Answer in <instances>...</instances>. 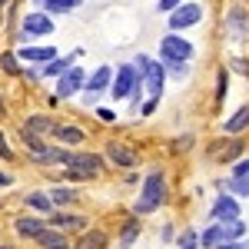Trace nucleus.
Listing matches in <instances>:
<instances>
[{"label": "nucleus", "instance_id": "obj_1", "mask_svg": "<svg viewBox=\"0 0 249 249\" xmlns=\"http://www.w3.org/2000/svg\"><path fill=\"white\" fill-rule=\"evenodd\" d=\"M163 199H166V176L160 170H153L143 179V190H140V199L133 203V213L136 216H150L163 206Z\"/></svg>", "mask_w": 249, "mask_h": 249}, {"label": "nucleus", "instance_id": "obj_2", "mask_svg": "<svg viewBox=\"0 0 249 249\" xmlns=\"http://www.w3.org/2000/svg\"><path fill=\"white\" fill-rule=\"evenodd\" d=\"M143 83H146V93H150V100L140 107V113L150 116L156 110V103H160V96H163V80H166V67L163 63H156V60H150V67H146V73H143Z\"/></svg>", "mask_w": 249, "mask_h": 249}, {"label": "nucleus", "instance_id": "obj_3", "mask_svg": "<svg viewBox=\"0 0 249 249\" xmlns=\"http://www.w3.org/2000/svg\"><path fill=\"white\" fill-rule=\"evenodd\" d=\"M103 173V156L96 153H73L70 163H67V179H93Z\"/></svg>", "mask_w": 249, "mask_h": 249}, {"label": "nucleus", "instance_id": "obj_4", "mask_svg": "<svg viewBox=\"0 0 249 249\" xmlns=\"http://www.w3.org/2000/svg\"><path fill=\"white\" fill-rule=\"evenodd\" d=\"M193 60V43L183 40L179 34H166L160 40V63H190Z\"/></svg>", "mask_w": 249, "mask_h": 249}, {"label": "nucleus", "instance_id": "obj_5", "mask_svg": "<svg viewBox=\"0 0 249 249\" xmlns=\"http://www.w3.org/2000/svg\"><path fill=\"white\" fill-rule=\"evenodd\" d=\"M140 90V73H136L133 63H123V67H116V77L110 83V93L113 100H126V96H133Z\"/></svg>", "mask_w": 249, "mask_h": 249}, {"label": "nucleus", "instance_id": "obj_6", "mask_svg": "<svg viewBox=\"0 0 249 249\" xmlns=\"http://www.w3.org/2000/svg\"><path fill=\"white\" fill-rule=\"evenodd\" d=\"M199 20H203V7L199 3H179L170 14V30H186V27L199 23Z\"/></svg>", "mask_w": 249, "mask_h": 249}, {"label": "nucleus", "instance_id": "obj_7", "mask_svg": "<svg viewBox=\"0 0 249 249\" xmlns=\"http://www.w3.org/2000/svg\"><path fill=\"white\" fill-rule=\"evenodd\" d=\"M213 223H236L239 219V203H236V196H230V193H223L216 203H213Z\"/></svg>", "mask_w": 249, "mask_h": 249}, {"label": "nucleus", "instance_id": "obj_8", "mask_svg": "<svg viewBox=\"0 0 249 249\" xmlns=\"http://www.w3.org/2000/svg\"><path fill=\"white\" fill-rule=\"evenodd\" d=\"M107 160L113 163V166H120V170H133L136 163H140V156L126 146V143H107Z\"/></svg>", "mask_w": 249, "mask_h": 249}, {"label": "nucleus", "instance_id": "obj_9", "mask_svg": "<svg viewBox=\"0 0 249 249\" xmlns=\"http://www.w3.org/2000/svg\"><path fill=\"white\" fill-rule=\"evenodd\" d=\"M83 87H87V73H83L80 67H70V70L57 80V93L63 96V100H67V96H73V93H80Z\"/></svg>", "mask_w": 249, "mask_h": 249}, {"label": "nucleus", "instance_id": "obj_10", "mask_svg": "<svg viewBox=\"0 0 249 249\" xmlns=\"http://www.w3.org/2000/svg\"><path fill=\"white\" fill-rule=\"evenodd\" d=\"M23 40L30 37H47V34H53V20L47 17V14H27V20H23Z\"/></svg>", "mask_w": 249, "mask_h": 249}, {"label": "nucleus", "instance_id": "obj_11", "mask_svg": "<svg viewBox=\"0 0 249 249\" xmlns=\"http://www.w3.org/2000/svg\"><path fill=\"white\" fill-rule=\"evenodd\" d=\"M50 230H87V216H77V213H57V216H50V223H47Z\"/></svg>", "mask_w": 249, "mask_h": 249}, {"label": "nucleus", "instance_id": "obj_12", "mask_svg": "<svg viewBox=\"0 0 249 249\" xmlns=\"http://www.w3.org/2000/svg\"><path fill=\"white\" fill-rule=\"evenodd\" d=\"M70 150H63V146H47V150H40L37 156H34V163H40V166H53V163H60V166H67L70 163Z\"/></svg>", "mask_w": 249, "mask_h": 249}, {"label": "nucleus", "instance_id": "obj_13", "mask_svg": "<svg viewBox=\"0 0 249 249\" xmlns=\"http://www.w3.org/2000/svg\"><path fill=\"white\" fill-rule=\"evenodd\" d=\"M34 243H37L40 249H70V239H67V232L50 230V226H47V230L40 232V236L34 239Z\"/></svg>", "mask_w": 249, "mask_h": 249}, {"label": "nucleus", "instance_id": "obj_14", "mask_svg": "<svg viewBox=\"0 0 249 249\" xmlns=\"http://www.w3.org/2000/svg\"><path fill=\"white\" fill-rule=\"evenodd\" d=\"M110 83H113V70L96 67L93 77H87V93H103V90H110Z\"/></svg>", "mask_w": 249, "mask_h": 249}, {"label": "nucleus", "instance_id": "obj_15", "mask_svg": "<svg viewBox=\"0 0 249 249\" xmlns=\"http://www.w3.org/2000/svg\"><path fill=\"white\" fill-rule=\"evenodd\" d=\"M14 230H17L23 239H37L40 232L47 230V223H43V219H37V216H20L17 223H14Z\"/></svg>", "mask_w": 249, "mask_h": 249}, {"label": "nucleus", "instance_id": "obj_16", "mask_svg": "<svg viewBox=\"0 0 249 249\" xmlns=\"http://www.w3.org/2000/svg\"><path fill=\"white\" fill-rule=\"evenodd\" d=\"M53 136H57V140L63 143V146H80V143L87 140V133H83L80 126H63V123H57Z\"/></svg>", "mask_w": 249, "mask_h": 249}, {"label": "nucleus", "instance_id": "obj_17", "mask_svg": "<svg viewBox=\"0 0 249 249\" xmlns=\"http://www.w3.org/2000/svg\"><path fill=\"white\" fill-rule=\"evenodd\" d=\"M107 232L103 230H83V236L77 239V249H107Z\"/></svg>", "mask_w": 249, "mask_h": 249}, {"label": "nucleus", "instance_id": "obj_18", "mask_svg": "<svg viewBox=\"0 0 249 249\" xmlns=\"http://www.w3.org/2000/svg\"><path fill=\"white\" fill-rule=\"evenodd\" d=\"M20 57L30 60V63H50V60H57V50L53 47H23Z\"/></svg>", "mask_w": 249, "mask_h": 249}, {"label": "nucleus", "instance_id": "obj_19", "mask_svg": "<svg viewBox=\"0 0 249 249\" xmlns=\"http://www.w3.org/2000/svg\"><path fill=\"white\" fill-rule=\"evenodd\" d=\"M246 126H249V103H246V107H239V110L223 123V130H226V133H243Z\"/></svg>", "mask_w": 249, "mask_h": 249}, {"label": "nucleus", "instance_id": "obj_20", "mask_svg": "<svg viewBox=\"0 0 249 249\" xmlns=\"http://www.w3.org/2000/svg\"><path fill=\"white\" fill-rule=\"evenodd\" d=\"M23 130H30V133H37V136H47V133L57 130V123H53L50 116H30V120L23 123Z\"/></svg>", "mask_w": 249, "mask_h": 249}, {"label": "nucleus", "instance_id": "obj_21", "mask_svg": "<svg viewBox=\"0 0 249 249\" xmlns=\"http://www.w3.org/2000/svg\"><path fill=\"white\" fill-rule=\"evenodd\" d=\"M219 230H223V243H243L246 223H243V219H236V223H219Z\"/></svg>", "mask_w": 249, "mask_h": 249}, {"label": "nucleus", "instance_id": "obj_22", "mask_svg": "<svg viewBox=\"0 0 249 249\" xmlns=\"http://www.w3.org/2000/svg\"><path fill=\"white\" fill-rule=\"evenodd\" d=\"M47 196H50L53 206H70V203H77V190H70V186H53Z\"/></svg>", "mask_w": 249, "mask_h": 249}, {"label": "nucleus", "instance_id": "obj_23", "mask_svg": "<svg viewBox=\"0 0 249 249\" xmlns=\"http://www.w3.org/2000/svg\"><path fill=\"white\" fill-rule=\"evenodd\" d=\"M73 60H77V53H70V57H63V60H50V63L43 67V77H63V73L73 67Z\"/></svg>", "mask_w": 249, "mask_h": 249}, {"label": "nucleus", "instance_id": "obj_24", "mask_svg": "<svg viewBox=\"0 0 249 249\" xmlns=\"http://www.w3.org/2000/svg\"><path fill=\"white\" fill-rule=\"evenodd\" d=\"M30 210H37V213H50L53 210V203H50V196L47 193H40V190H34V193H27V199H23Z\"/></svg>", "mask_w": 249, "mask_h": 249}, {"label": "nucleus", "instance_id": "obj_25", "mask_svg": "<svg viewBox=\"0 0 249 249\" xmlns=\"http://www.w3.org/2000/svg\"><path fill=\"white\" fill-rule=\"evenodd\" d=\"M219 243H223V230H219V223H213L210 230L199 232V246H203V249H216Z\"/></svg>", "mask_w": 249, "mask_h": 249}, {"label": "nucleus", "instance_id": "obj_26", "mask_svg": "<svg viewBox=\"0 0 249 249\" xmlns=\"http://www.w3.org/2000/svg\"><path fill=\"white\" fill-rule=\"evenodd\" d=\"M136 236H140V223H136V219H130V223L123 226V232H120V249H130L136 243Z\"/></svg>", "mask_w": 249, "mask_h": 249}, {"label": "nucleus", "instance_id": "obj_27", "mask_svg": "<svg viewBox=\"0 0 249 249\" xmlns=\"http://www.w3.org/2000/svg\"><path fill=\"white\" fill-rule=\"evenodd\" d=\"M230 196H249V176H230Z\"/></svg>", "mask_w": 249, "mask_h": 249}, {"label": "nucleus", "instance_id": "obj_28", "mask_svg": "<svg viewBox=\"0 0 249 249\" xmlns=\"http://www.w3.org/2000/svg\"><path fill=\"white\" fill-rule=\"evenodd\" d=\"M239 150H243V146H239L236 140H230V143H219V150H216V156H219L223 163H230V160H236V156H239Z\"/></svg>", "mask_w": 249, "mask_h": 249}, {"label": "nucleus", "instance_id": "obj_29", "mask_svg": "<svg viewBox=\"0 0 249 249\" xmlns=\"http://www.w3.org/2000/svg\"><path fill=\"white\" fill-rule=\"evenodd\" d=\"M47 10H53V14H67V10H73L80 0H40Z\"/></svg>", "mask_w": 249, "mask_h": 249}, {"label": "nucleus", "instance_id": "obj_30", "mask_svg": "<svg viewBox=\"0 0 249 249\" xmlns=\"http://www.w3.org/2000/svg\"><path fill=\"white\" fill-rule=\"evenodd\" d=\"M176 246H179V249H199V232H196V230H186L179 239H176Z\"/></svg>", "mask_w": 249, "mask_h": 249}, {"label": "nucleus", "instance_id": "obj_31", "mask_svg": "<svg viewBox=\"0 0 249 249\" xmlns=\"http://www.w3.org/2000/svg\"><path fill=\"white\" fill-rule=\"evenodd\" d=\"M0 70L3 73H20V63H17V53H0Z\"/></svg>", "mask_w": 249, "mask_h": 249}, {"label": "nucleus", "instance_id": "obj_32", "mask_svg": "<svg viewBox=\"0 0 249 249\" xmlns=\"http://www.w3.org/2000/svg\"><path fill=\"white\" fill-rule=\"evenodd\" d=\"M230 23H232V34H236V37H246V14H243V10H232Z\"/></svg>", "mask_w": 249, "mask_h": 249}, {"label": "nucleus", "instance_id": "obj_33", "mask_svg": "<svg viewBox=\"0 0 249 249\" xmlns=\"http://www.w3.org/2000/svg\"><path fill=\"white\" fill-rule=\"evenodd\" d=\"M163 67H166V73H173L176 80H183L186 73H190V70H186V63H163Z\"/></svg>", "mask_w": 249, "mask_h": 249}, {"label": "nucleus", "instance_id": "obj_34", "mask_svg": "<svg viewBox=\"0 0 249 249\" xmlns=\"http://www.w3.org/2000/svg\"><path fill=\"white\" fill-rule=\"evenodd\" d=\"M0 160H14V150L7 146V140H3V130H0Z\"/></svg>", "mask_w": 249, "mask_h": 249}, {"label": "nucleus", "instance_id": "obj_35", "mask_svg": "<svg viewBox=\"0 0 249 249\" xmlns=\"http://www.w3.org/2000/svg\"><path fill=\"white\" fill-rule=\"evenodd\" d=\"M179 3H183V0H160V10H163V14H173Z\"/></svg>", "mask_w": 249, "mask_h": 249}, {"label": "nucleus", "instance_id": "obj_36", "mask_svg": "<svg viewBox=\"0 0 249 249\" xmlns=\"http://www.w3.org/2000/svg\"><path fill=\"white\" fill-rule=\"evenodd\" d=\"M96 116H100V120H103V123H113V120H116V113H113V110H103V107H100V110H96Z\"/></svg>", "mask_w": 249, "mask_h": 249}, {"label": "nucleus", "instance_id": "obj_37", "mask_svg": "<svg viewBox=\"0 0 249 249\" xmlns=\"http://www.w3.org/2000/svg\"><path fill=\"white\" fill-rule=\"evenodd\" d=\"M216 249H249V243H219Z\"/></svg>", "mask_w": 249, "mask_h": 249}, {"label": "nucleus", "instance_id": "obj_38", "mask_svg": "<svg viewBox=\"0 0 249 249\" xmlns=\"http://www.w3.org/2000/svg\"><path fill=\"white\" fill-rule=\"evenodd\" d=\"M0 186H10V176L7 173H0Z\"/></svg>", "mask_w": 249, "mask_h": 249}, {"label": "nucleus", "instance_id": "obj_39", "mask_svg": "<svg viewBox=\"0 0 249 249\" xmlns=\"http://www.w3.org/2000/svg\"><path fill=\"white\" fill-rule=\"evenodd\" d=\"M7 3H10V0H0V17H3V7H7Z\"/></svg>", "mask_w": 249, "mask_h": 249}, {"label": "nucleus", "instance_id": "obj_40", "mask_svg": "<svg viewBox=\"0 0 249 249\" xmlns=\"http://www.w3.org/2000/svg\"><path fill=\"white\" fill-rule=\"evenodd\" d=\"M0 116H3V103H0Z\"/></svg>", "mask_w": 249, "mask_h": 249}]
</instances>
